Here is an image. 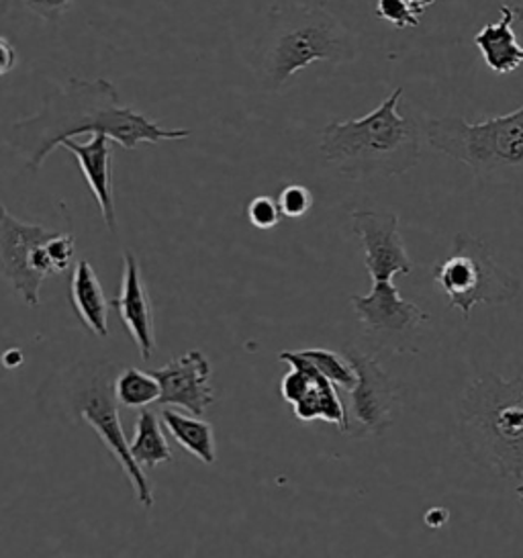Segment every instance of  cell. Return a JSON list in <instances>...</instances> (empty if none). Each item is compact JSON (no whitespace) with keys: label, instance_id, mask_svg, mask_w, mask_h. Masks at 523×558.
I'll use <instances>...</instances> for the list:
<instances>
[{"label":"cell","instance_id":"6da1fadb","mask_svg":"<svg viewBox=\"0 0 523 558\" xmlns=\"http://www.w3.org/2000/svg\"><path fill=\"white\" fill-rule=\"evenodd\" d=\"M82 133H105L125 149L191 137V130H166L123 105L114 84L107 78H70L65 86L49 93L35 116L11 125L9 146L32 172H37L53 149Z\"/></svg>","mask_w":523,"mask_h":558},{"label":"cell","instance_id":"7a4b0ae2","mask_svg":"<svg viewBox=\"0 0 523 558\" xmlns=\"http://www.w3.org/2000/svg\"><path fill=\"white\" fill-rule=\"evenodd\" d=\"M356 37L324 4H278L254 48L252 72L266 93H282L315 62L342 66L356 58Z\"/></svg>","mask_w":523,"mask_h":558},{"label":"cell","instance_id":"3957f363","mask_svg":"<svg viewBox=\"0 0 523 558\" xmlns=\"http://www.w3.org/2000/svg\"><path fill=\"white\" fill-rule=\"evenodd\" d=\"M403 93L399 86L368 116L331 121L324 128L319 149L345 179H391L419 165V130L413 119L397 111Z\"/></svg>","mask_w":523,"mask_h":558},{"label":"cell","instance_id":"277c9868","mask_svg":"<svg viewBox=\"0 0 523 558\" xmlns=\"http://www.w3.org/2000/svg\"><path fill=\"white\" fill-rule=\"evenodd\" d=\"M458 440L478 469L523 478V377L476 378L460 397Z\"/></svg>","mask_w":523,"mask_h":558},{"label":"cell","instance_id":"5b68a950","mask_svg":"<svg viewBox=\"0 0 523 558\" xmlns=\"http://www.w3.org/2000/svg\"><path fill=\"white\" fill-rule=\"evenodd\" d=\"M425 133L431 148L466 166L478 181L523 193V105L478 123L431 117Z\"/></svg>","mask_w":523,"mask_h":558},{"label":"cell","instance_id":"8992f818","mask_svg":"<svg viewBox=\"0 0 523 558\" xmlns=\"http://www.w3.org/2000/svg\"><path fill=\"white\" fill-rule=\"evenodd\" d=\"M434 282L448 296V305L471 317L476 305L501 307L522 293V282L501 268L487 242L469 231H460L452 250L431 270Z\"/></svg>","mask_w":523,"mask_h":558},{"label":"cell","instance_id":"52a82bcc","mask_svg":"<svg viewBox=\"0 0 523 558\" xmlns=\"http://www.w3.org/2000/svg\"><path fill=\"white\" fill-rule=\"evenodd\" d=\"M113 375L111 364H100L90 371L88 377L82 378L72 408L76 415L97 432L100 442L113 454L123 473L130 478L131 487L135 493L137 504L144 509L154 506V492L151 483L144 473V466L131 457L130 440L125 438V432L119 417V401L114 397Z\"/></svg>","mask_w":523,"mask_h":558},{"label":"cell","instance_id":"ba28073f","mask_svg":"<svg viewBox=\"0 0 523 558\" xmlns=\"http://www.w3.org/2000/svg\"><path fill=\"white\" fill-rule=\"evenodd\" d=\"M53 233L46 226L16 219L0 205V277L29 307L41 303V284L53 275L46 250Z\"/></svg>","mask_w":523,"mask_h":558},{"label":"cell","instance_id":"9c48e42d","mask_svg":"<svg viewBox=\"0 0 523 558\" xmlns=\"http://www.w3.org/2000/svg\"><path fill=\"white\" fill-rule=\"evenodd\" d=\"M343 354L356 371V385L350 389L348 401V436H382L394 420L392 413L399 401V385L373 356L356 348H348Z\"/></svg>","mask_w":523,"mask_h":558},{"label":"cell","instance_id":"30bf717a","mask_svg":"<svg viewBox=\"0 0 523 558\" xmlns=\"http://www.w3.org/2000/svg\"><path fill=\"white\" fill-rule=\"evenodd\" d=\"M350 303L366 333L387 344L405 342L429 322V315L399 295L391 280H375L368 295H350Z\"/></svg>","mask_w":523,"mask_h":558},{"label":"cell","instance_id":"8fae6325","mask_svg":"<svg viewBox=\"0 0 523 558\" xmlns=\"http://www.w3.org/2000/svg\"><path fill=\"white\" fill-rule=\"evenodd\" d=\"M350 221L364 250V266L373 282L413 272L415 263L409 258L397 215L362 209L350 215Z\"/></svg>","mask_w":523,"mask_h":558},{"label":"cell","instance_id":"7c38bea8","mask_svg":"<svg viewBox=\"0 0 523 558\" xmlns=\"http://www.w3.org/2000/svg\"><path fill=\"white\" fill-rule=\"evenodd\" d=\"M211 373V362L198 350L166 362L162 368L151 371L162 389L158 403L163 408L186 410L196 417L205 415L215 401Z\"/></svg>","mask_w":523,"mask_h":558},{"label":"cell","instance_id":"4fadbf2b","mask_svg":"<svg viewBox=\"0 0 523 558\" xmlns=\"http://www.w3.org/2000/svg\"><path fill=\"white\" fill-rule=\"evenodd\" d=\"M119 319L130 331L133 342L142 361H149L156 350V322H154V307L147 295L146 284L142 279V266L133 252L123 254V277L119 295L111 301Z\"/></svg>","mask_w":523,"mask_h":558},{"label":"cell","instance_id":"5bb4252c","mask_svg":"<svg viewBox=\"0 0 523 558\" xmlns=\"http://www.w3.org/2000/svg\"><path fill=\"white\" fill-rule=\"evenodd\" d=\"M113 140L105 133H95L88 142L65 140L62 148L70 151L81 166L84 181L97 198L98 209L107 230L117 231V211L113 193Z\"/></svg>","mask_w":523,"mask_h":558},{"label":"cell","instance_id":"9a60e30c","mask_svg":"<svg viewBox=\"0 0 523 558\" xmlns=\"http://www.w3.org/2000/svg\"><path fill=\"white\" fill-rule=\"evenodd\" d=\"M501 19L485 25L474 35V46L481 51L485 64L495 74H511L523 66V46L513 32L515 15L509 4H501Z\"/></svg>","mask_w":523,"mask_h":558},{"label":"cell","instance_id":"2e32d148","mask_svg":"<svg viewBox=\"0 0 523 558\" xmlns=\"http://www.w3.org/2000/svg\"><path fill=\"white\" fill-rule=\"evenodd\" d=\"M70 303L82 326L97 338L109 336V299L88 260H81L70 280Z\"/></svg>","mask_w":523,"mask_h":558},{"label":"cell","instance_id":"e0dca14e","mask_svg":"<svg viewBox=\"0 0 523 558\" xmlns=\"http://www.w3.org/2000/svg\"><path fill=\"white\" fill-rule=\"evenodd\" d=\"M293 413L296 420L301 422H327L338 427L342 434H348L350 427V417H348V408L343 405L342 397L338 393L336 385L324 377L315 368V378L311 385L307 395L294 403Z\"/></svg>","mask_w":523,"mask_h":558},{"label":"cell","instance_id":"ac0fdd59","mask_svg":"<svg viewBox=\"0 0 523 558\" xmlns=\"http://www.w3.org/2000/svg\"><path fill=\"white\" fill-rule=\"evenodd\" d=\"M163 427L172 436V440L179 444L182 450L191 452L196 460L212 464L217 460V448H215V432L209 422L198 420L193 413L184 415L174 410H163Z\"/></svg>","mask_w":523,"mask_h":558},{"label":"cell","instance_id":"d6986e66","mask_svg":"<svg viewBox=\"0 0 523 558\" xmlns=\"http://www.w3.org/2000/svg\"><path fill=\"white\" fill-rule=\"evenodd\" d=\"M131 457L144 469H156L163 462L172 460V450L163 434L162 420L154 411H139L135 420L133 440H130Z\"/></svg>","mask_w":523,"mask_h":558},{"label":"cell","instance_id":"ffe728a7","mask_svg":"<svg viewBox=\"0 0 523 558\" xmlns=\"http://www.w3.org/2000/svg\"><path fill=\"white\" fill-rule=\"evenodd\" d=\"M114 397L119 405L130 410H144L160 399V383L151 373L127 368L114 377Z\"/></svg>","mask_w":523,"mask_h":558},{"label":"cell","instance_id":"44dd1931","mask_svg":"<svg viewBox=\"0 0 523 558\" xmlns=\"http://www.w3.org/2000/svg\"><path fill=\"white\" fill-rule=\"evenodd\" d=\"M301 356H305L307 361L324 375L329 378L336 387L342 389H352L356 385V371L345 359V354H338L333 350H326V348H305L299 350Z\"/></svg>","mask_w":523,"mask_h":558},{"label":"cell","instance_id":"7402d4cb","mask_svg":"<svg viewBox=\"0 0 523 558\" xmlns=\"http://www.w3.org/2000/svg\"><path fill=\"white\" fill-rule=\"evenodd\" d=\"M425 11L409 4L408 0H376V17L387 21L397 29L419 27V19Z\"/></svg>","mask_w":523,"mask_h":558},{"label":"cell","instance_id":"603a6c76","mask_svg":"<svg viewBox=\"0 0 523 558\" xmlns=\"http://www.w3.org/2000/svg\"><path fill=\"white\" fill-rule=\"evenodd\" d=\"M278 207L282 211V217H291V219H299L309 214L313 207V195L309 189L303 184H289L280 191L278 195Z\"/></svg>","mask_w":523,"mask_h":558},{"label":"cell","instance_id":"cb8c5ba5","mask_svg":"<svg viewBox=\"0 0 523 558\" xmlns=\"http://www.w3.org/2000/svg\"><path fill=\"white\" fill-rule=\"evenodd\" d=\"M245 215H247V221L256 230H275L278 223H280V219H282V211L278 207V201H275L272 197H266V195L252 198L247 203Z\"/></svg>","mask_w":523,"mask_h":558},{"label":"cell","instance_id":"d4e9b609","mask_svg":"<svg viewBox=\"0 0 523 558\" xmlns=\"http://www.w3.org/2000/svg\"><path fill=\"white\" fill-rule=\"evenodd\" d=\"M48 250L49 264L53 275H62L72 266L74 254H76V240L70 233H53L46 244Z\"/></svg>","mask_w":523,"mask_h":558},{"label":"cell","instance_id":"484cf974","mask_svg":"<svg viewBox=\"0 0 523 558\" xmlns=\"http://www.w3.org/2000/svg\"><path fill=\"white\" fill-rule=\"evenodd\" d=\"M23 2L35 15L46 19L48 23H56L68 11L72 0H23Z\"/></svg>","mask_w":523,"mask_h":558},{"label":"cell","instance_id":"4316f807","mask_svg":"<svg viewBox=\"0 0 523 558\" xmlns=\"http://www.w3.org/2000/svg\"><path fill=\"white\" fill-rule=\"evenodd\" d=\"M16 66V50L13 41L4 35H0V78L13 72Z\"/></svg>","mask_w":523,"mask_h":558},{"label":"cell","instance_id":"83f0119b","mask_svg":"<svg viewBox=\"0 0 523 558\" xmlns=\"http://www.w3.org/2000/svg\"><path fill=\"white\" fill-rule=\"evenodd\" d=\"M450 520V511L446 508H429L424 513V522L427 527H441V525L448 524Z\"/></svg>","mask_w":523,"mask_h":558},{"label":"cell","instance_id":"f1b7e54d","mask_svg":"<svg viewBox=\"0 0 523 558\" xmlns=\"http://www.w3.org/2000/svg\"><path fill=\"white\" fill-rule=\"evenodd\" d=\"M25 361V356H23V352L21 350H16V348H11V350H7L4 354H2V366L4 368H16V366H21Z\"/></svg>","mask_w":523,"mask_h":558},{"label":"cell","instance_id":"f546056e","mask_svg":"<svg viewBox=\"0 0 523 558\" xmlns=\"http://www.w3.org/2000/svg\"><path fill=\"white\" fill-rule=\"evenodd\" d=\"M409 4H413V7H417V9H422V11H427L436 0H408Z\"/></svg>","mask_w":523,"mask_h":558},{"label":"cell","instance_id":"4dcf8cb0","mask_svg":"<svg viewBox=\"0 0 523 558\" xmlns=\"http://www.w3.org/2000/svg\"><path fill=\"white\" fill-rule=\"evenodd\" d=\"M513 9V15H515V23L522 27L523 32V4H518V7H511Z\"/></svg>","mask_w":523,"mask_h":558},{"label":"cell","instance_id":"1f68e13d","mask_svg":"<svg viewBox=\"0 0 523 558\" xmlns=\"http://www.w3.org/2000/svg\"><path fill=\"white\" fill-rule=\"evenodd\" d=\"M515 493H518V499H520V501H522L523 504V481L522 483H520V485H518V489H515Z\"/></svg>","mask_w":523,"mask_h":558}]
</instances>
